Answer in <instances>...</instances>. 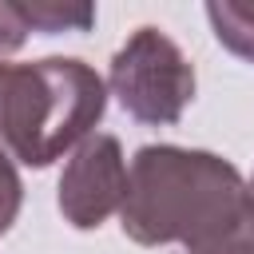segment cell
Here are the masks:
<instances>
[{"label":"cell","instance_id":"6da1fadb","mask_svg":"<svg viewBox=\"0 0 254 254\" xmlns=\"http://www.w3.org/2000/svg\"><path fill=\"white\" fill-rule=\"evenodd\" d=\"M250 194L234 163L210 151L151 143L131 159L119 222L139 246L183 242L190 250L234 222Z\"/></svg>","mask_w":254,"mask_h":254},{"label":"cell","instance_id":"7a4b0ae2","mask_svg":"<svg viewBox=\"0 0 254 254\" xmlns=\"http://www.w3.org/2000/svg\"><path fill=\"white\" fill-rule=\"evenodd\" d=\"M107 87L83 60L0 64V155L48 167L103 119Z\"/></svg>","mask_w":254,"mask_h":254},{"label":"cell","instance_id":"3957f363","mask_svg":"<svg viewBox=\"0 0 254 254\" xmlns=\"http://www.w3.org/2000/svg\"><path fill=\"white\" fill-rule=\"evenodd\" d=\"M107 79H111V91L123 103V111L151 127L179 123L187 103L194 99L190 60L167 32H159L151 24L127 36V44L111 60Z\"/></svg>","mask_w":254,"mask_h":254},{"label":"cell","instance_id":"277c9868","mask_svg":"<svg viewBox=\"0 0 254 254\" xmlns=\"http://www.w3.org/2000/svg\"><path fill=\"white\" fill-rule=\"evenodd\" d=\"M127 194V163L115 135H87L60 175V214L75 230L103 226Z\"/></svg>","mask_w":254,"mask_h":254},{"label":"cell","instance_id":"5b68a950","mask_svg":"<svg viewBox=\"0 0 254 254\" xmlns=\"http://www.w3.org/2000/svg\"><path fill=\"white\" fill-rule=\"evenodd\" d=\"M206 20L218 36V44L226 52H234L238 60L254 64V4H238V0H210L206 4Z\"/></svg>","mask_w":254,"mask_h":254},{"label":"cell","instance_id":"8992f818","mask_svg":"<svg viewBox=\"0 0 254 254\" xmlns=\"http://www.w3.org/2000/svg\"><path fill=\"white\" fill-rule=\"evenodd\" d=\"M20 8H24V20H28V28L32 32H83V28H91L95 24V8L91 4H56V0H32V4H24L20 0Z\"/></svg>","mask_w":254,"mask_h":254},{"label":"cell","instance_id":"52a82bcc","mask_svg":"<svg viewBox=\"0 0 254 254\" xmlns=\"http://www.w3.org/2000/svg\"><path fill=\"white\" fill-rule=\"evenodd\" d=\"M187 254H254V194L238 210L234 222H226L218 234H210L206 242L190 246Z\"/></svg>","mask_w":254,"mask_h":254},{"label":"cell","instance_id":"ba28073f","mask_svg":"<svg viewBox=\"0 0 254 254\" xmlns=\"http://www.w3.org/2000/svg\"><path fill=\"white\" fill-rule=\"evenodd\" d=\"M20 202H24V183H20L16 167H12V159H8V155H0V234L16 222Z\"/></svg>","mask_w":254,"mask_h":254},{"label":"cell","instance_id":"9c48e42d","mask_svg":"<svg viewBox=\"0 0 254 254\" xmlns=\"http://www.w3.org/2000/svg\"><path fill=\"white\" fill-rule=\"evenodd\" d=\"M28 20H24V8L20 0H0V60L12 56L24 40H28Z\"/></svg>","mask_w":254,"mask_h":254}]
</instances>
